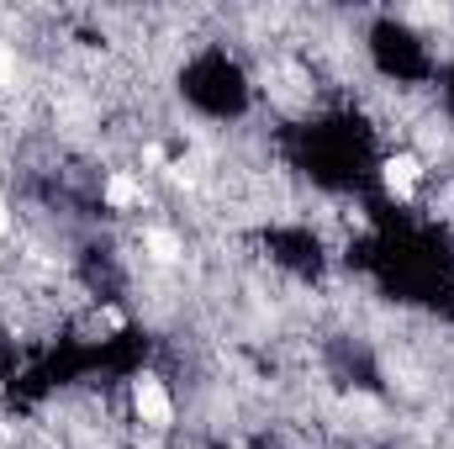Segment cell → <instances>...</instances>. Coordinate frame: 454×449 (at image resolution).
Masks as SVG:
<instances>
[{
  "mask_svg": "<svg viewBox=\"0 0 454 449\" xmlns=\"http://www.w3.org/2000/svg\"><path fill=\"white\" fill-rule=\"evenodd\" d=\"M132 413H137V423H148V429H169V423H175V402H169V391H164L159 375H137V381H132Z\"/></svg>",
  "mask_w": 454,
  "mask_h": 449,
  "instance_id": "cell-1",
  "label": "cell"
},
{
  "mask_svg": "<svg viewBox=\"0 0 454 449\" xmlns=\"http://www.w3.org/2000/svg\"><path fill=\"white\" fill-rule=\"evenodd\" d=\"M380 180H386V191H391L396 201H407V196H412V185L423 180L418 154H391V159H386V169H380Z\"/></svg>",
  "mask_w": 454,
  "mask_h": 449,
  "instance_id": "cell-2",
  "label": "cell"
},
{
  "mask_svg": "<svg viewBox=\"0 0 454 449\" xmlns=\"http://www.w3.org/2000/svg\"><path fill=\"white\" fill-rule=\"evenodd\" d=\"M106 201H112L116 212H127V207L143 201V185H137L132 175H112V180H106Z\"/></svg>",
  "mask_w": 454,
  "mask_h": 449,
  "instance_id": "cell-3",
  "label": "cell"
},
{
  "mask_svg": "<svg viewBox=\"0 0 454 449\" xmlns=\"http://www.w3.org/2000/svg\"><path fill=\"white\" fill-rule=\"evenodd\" d=\"M143 243H148V254H153V259H159V264H175V259H180V254H185V248H180V238H175V232H169V227H153V232H148V238H143Z\"/></svg>",
  "mask_w": 454,
  "mask_h": 449,
  "instance_id": "cell-4",
  "label": "cell"
},
{
  "mask_svg": "<svg viewBox=\"0 0 454 449\" xmlns=\"http://www.w3.org/2000/svg\"><path fill=\"white\" fill-rule=\"evenodd\" d=\"M11 85H16V48L0 43V91H11Z\"/></svg>",
  "mask_w": 454,
  "mask_h": 449,
  "instance_id": "cell-5",
  "label": "cell"
},
{
  "mask_svg": "<svg viewBox=\"0 0 454 449\" xmlns=\"http://www.w3.org/2000/svg\"><path fill=\"white\" fill-rule=\"evenodd\" d=\"M5 227H11V217H5V201H0V232H5Z\"/></svg>",
  "mask_w": 454,
  "mask_h": 449,
  "instance_id": "cell-6",
  "label": "cell"
}]
</instances>
